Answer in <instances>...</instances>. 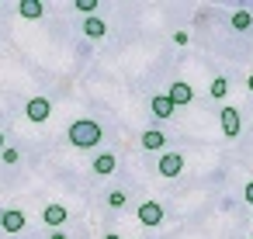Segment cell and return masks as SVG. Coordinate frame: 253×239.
<instances>
[{"label": "cell", "instance_id": "5b68a950", "mask_svg": "<svg viewBox=\"0 0 253 239\" xmlns=\"http://www.w3.org/2000/svg\"><path fill=\"white\" fill-rule=\"evenodd\" d=\"M163 218H167V211H163L160 201H142V204H139V225L156 229V225H163Z\"/></svg>", "mask_w": 253, "mask_h": 239}, {"label": "cell", "instance_id": "9c48e42d", "mask_svg": "<svg viewBox=\"0 0 253 239\" xmlns=\"http://www.w3.org/2000/svg\"><path fill=\"white\" fill-rule=\"evenodd\" d=\"M139 146L146 149V153H167V132H160V128H146L142 135H139Z\"/></svg>", "mask_w": 253, "mask_h": 239}, {"label": "cell", "instance_id": "6da1fadb", "mask_svg": "<svg viewBox=\"0 0 253 239\" xmlns=\"http://www.w3.org/2000/svg\"><path fill=\"white\" fill-rule=\"evenodd\" d=\"M66 139H70V146H73V149H94V146H101L104 128H101L94 118H77V121H70Z\"/></svg>", "mask_w": 253, "mask_h": 239}, {"label": "cell", "instance_id": "7402d4cb", "mask_svg": "<svg viewBox=\"0 0 253 239\" xmlns=\"http://www.w3.org/2000/svg\"><path fill=\"white\" fill-rule=\"evenodd\" d=\"M246 90H250V94H253V73H250V77H246Z\"/></svg>", "mask_w": 253, "mask_h": 239}, {"label": "cell", "instance_id": "7a4b0ae2", "mask_svg": "<svg viewBox=\"0 0 253 239\" xmlns=\"http://www.w3.org/2000/svg\"><path fill=\"white\" fill-rule=\"evenodd\" d=\"M25 118H28V121H35V125L49 121V118H52V101H49V97H42V94L28 97V104H25Z\"/></svg>", "mask_w": 253, "mask_h": 239}, {"label": "cell", "instance_id": "2e32d148", "mask_svg": "<svg viewBox=\"0 0 253 239\" xmlns=\"http://www.w3.org/2000/svg\"><path fill=\"white\" fill-rule=\"evenodd\" d=\"M125 204H128V194H125L122 187L108 191V208H115V211H118V208H125Z\"/></svg>", "mask_w": 253, "mask_h": 239}, {"label": "cell", "instance_id": "7c38bea8", "mask_svg": "<svg viewBox=\"0 0 253 239\" xmlns=\"http://www.w3.org/2000/svg\"><path fill=\"white\" fill-rule=\"evenodd\" d=\"M84 35H87V39H94V42H101V39L108 35V25H104L97 14H94V18H84Z\"/></svg>", "mask_w": 253, "mask_h": 239}, {"label": "cell", "instance_id": "ba28073f", "mask_svg": "<svg viewBox=\"0 0 253 239\" xmlns=\"http://www.w3.org/2000/svg\"><path fill=\"white\" fill-rule=\"evenodd\" d=\"M149 111H153L156 121H170L173 111H177V104H173L167 94H153V97H149Z\"/></svg>", "mask_w": 253, "mask_h": 239}, {"label": "cell", "instance_id": "9a60e30c", "mask_svg": "<svg viewBox=\"0 0 253 239\" xmlns=\"http://www.w3.org/2000/svg\"><path fill=\"white\" fill-rule=\"evenodd\" d=\"M225 94H229V80H225V77H215V80L208 83V97H215V101H222Z\"/></svg>", "mask_w": 253, "mask_h": 239}, {"label": "cell", "instance_id": "cb8c5ba5", "mask_svg": "<svg viewBox=\"0 0 253 239\" xmlns=\"http://www.w3.org/2000/svg\"><path fill=\"white\" fill-rule=\"evenodd\" d=\"M104 239H122V236L118 232H104Z\"/></svg>", "mask_w": 253, "mask_h": 239}, {"label": "cell", "instance_id": "4fadbf2b", "mask_svg": "<svg viewBox=\"0 0 253 239\" xmlns=\"http://www.w3.org/2000/svg\"><path fill=\"white\" fill-rule=\"evenodd\" d=\"M18 11H21V18L39 21V18L45 14V4H42V0H21V4H18Z\"/></svg>", "mask_w": 253, "mask_h": 239}, {"label": "cell", "instance_id": "52a82bcc", "mask_svg": "<svg viewBox=\"0 0 253 239\" xmlns=\"http://www.w3.org/2000/svg\"><path fill=\"white\" fill-rule=\"evenodd\" d=\"M167 97H170L177 108H187V104H194V87L184 83V80H173V83L167 87Z\"/></svg>", "mask_w": 253, "mask_h": 239}, {"label": "cell", "instance_id": "8fae6325", "mask_svg": "<svg viewBox=\"0 0 253 239\" xmlns=\"http://www.w3.org/2000/svg\"><path fill=\"white\" fill-rule=\"evenodd\" d=\"M66 215H70L66 204H45V208H42V222L52 225V229H59V225L66 222Z\"/></svg>", "mask_w": 253, "mask_h": 239}, {"label": "cell", "instance_id": "5bb4252c", "mask_svg": "<svg viewBox=\"0 0 253 239\" xmlns=\"http://www.w3.org/2000/svg\"><path fill=\"white\" fill-rule=\"evenodd\" d=\"M229 25H232V32H250L253 28V14L250 11H232Z\"/></svg>", "mask_w": 253, "mask_h": 239}, {"label": "cell", "instance_id": "d6986e66", "mask_svg": "<svg viewBox=\"0 0 253 239\" xmlns=\"http://www.w3.org/2000/svg\"><path fill=\"white\" fill-rule=\"evenodd\" d=\"M187 42H191V35H187L184 28H180V32H173V45H187Z\"/></svg>", "mask_w": 253, "mask_h": 239}, {"label": "cell", "instance_id": "3957f363", "mask_svg": "<svg viewBox=\"0 0 253 239\" xmlns=\"http://www.w3.org/2000/svg\"><path fill=\"white\" fill-rule=\"evenodd\" d=\"M218 125H222V135H225V139H236L239 128H243V115H239V108L225 104L222 115H218Z\"/></svg>", "mask_w": 253, "mask_h": 239}, {"label": "cell", "instance_id": "8992f818", "mask_svg": "<svg viewBox=\"0 0 253 239\" xmlns=\"http://www.w3.org/2000/svg\"><path fill=\"white\" fill-rule=\"evenodd\" d=\"M25 225H28V215L21 211V208H4V211H0V229H4V232H25Z\"/></svg>", "mask_w": 253, "mask_h": 239}, {"label": "cell", "instance_id": "277c9868", "mask_svg": "<svg viewBox=\"0 0 253 239\" xmlns=\"http://www.w3.org/2000/svg\"><path fill=\"white\" fill-rule=\"evenodd\" d=\"M156 170H160V177H180V173H184V156H180L177 149H167V153L156 159Z\"/></svg>", "mask_w": 253, "mask_h": 239}, {"label": "cell", "instance_id": "ffe728a7", "mask_svg": "<svg viewBox=\"0 0 253 239\" xmlns=\"http://www.w3.org/2000/svg\"><path fill=\"white\" fill-rule=\"evenodd\" d=\"M243 198H246V204H253V180L243 187Z\"/></svg>", "mask_w": 253, "mask_h": 239}, {"label": "cell", "instance_id": "603a6c76", "mask_svg": "<svg viewBox=\"0 0 253 239\" xmlns=\"http://www.w3.org/2000/svg\"><path fill=\"white\" fill-rule=\"evenodd\" d=\"M7 149V139H4V132H0V153H4Z\"/></svg>", "mask_w": 253, "mask_h": 239}, {"label": "cell", "instance_id": "44dd1931", "mask_svg": "<svg viewBox=\"0 0 253 239\" xmlns=\"http://www.w3.org/2000/svg\"><path fill=\"white\" fill-rule=\"evenodd\" d=\"M49 239H70V236H66V232H59V229H56V232H49Z\"/></svg>", "mask_w": 253, "mask_h": 239}, {"label": "cell", "instance_id": "ac0fdd59", "mask_svg": "<svg viewBox=\"0 0 253 239\" xmlns=\"http://www.w3.org/2000/svg\"><path fill=\"white\" fill-rule=\"evenodd\" d=\"M0 159H4V163H7V166H14V163H18V159H21V153H18V149H11V146H7V149H4V153H0Z\"/></svg>", "mask_w": 253, "mask_h": 239}, {"label": "cell", "instance_id": "e0dca14e", "mask_svg": "<svg viewBox=\"0 0 253 239\" xmlns=\"http://www.w3.org/2000/svg\"><path fill=\"white\" fill-rule=\"evenodd\" d=\"M73 7H77L80 14H87V18H94V11H97L101 4H97V0H77V4H73Z\"/></svg>", "mask_w": 253, "mask_h": 239}, {"label": "cell", "instance_id": "30bf717a", "mask_svg": "<svg viewBox=\"0 0 253 239\" xmlns=\"http://www.w3.org/2000/svg\"><path fill=\"white\" fill-rule=\"evenodd\" d=\"M90 170H94L97 177H111V173L118 170V156H115V153H97L94 163H90Z\"/></svg>", "mask_w": 253, "mask_h": 239}]
</instances>
